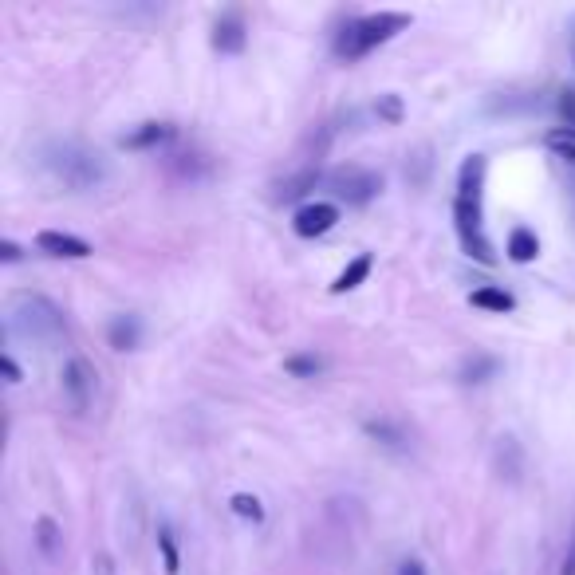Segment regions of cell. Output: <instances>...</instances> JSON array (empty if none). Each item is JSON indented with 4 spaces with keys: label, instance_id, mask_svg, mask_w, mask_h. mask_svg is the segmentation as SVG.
I'll return each mask as SVG.
<instances>
[{
    "label": "cell",
    "instance_id": "cell-20",
    "mask_svg": "<svg viewBox=\"0 0 575 575\" xmlns=\"http://www.w3.org/2000/svg\"><path fill=\"white\" fill-rule=\"evenodd\" d=\"M284 371L296 375V379H316L323 371V359L320 355H288V359H284Z\"/></svg>",
    "mask_w": 575,
    "mask_h": 575
},
{
    "label": "cell",
    "instance_id": "cell-21",
    "mask_svg": "<svg viewBox=\"0 0 575 575\" xmlns=\"http://www.w3.org/2000/svg\"><path fill=\"white\" fill-rule=\"evenodd\" d=\"M548 150H556L564 162H572L575 166V130L572 127H556V130H548Z\"/></svg>",
    "mask_w": 575,
    "mask_h": 575
},
{
    "label": "cell",
    "instance_id": "cell-15",
    "mask_svg": "<svg viewBox=\"0 0 575 575\" xmlns=\"http://www.w3.org/2000/svg\"><path fill=\"white\" fill-rule=\"evenodd\" d=\"M497 371H501V359H497V355H469V359L461 363L457 379L465 386H481V383H489Z\"/></svg>",
    "mask_w": 575,
    "mask_h": 575
},
{
    "label": "cell",
    "instance_id": "cell-23",
    "mask_svg": "<svg viewBox=\"0 0 575 575\" xmlns=\"http://www.w3.org/2000/svg\"><path fill=\"white\" fill-rule=\"evenodd\" d=\"M158 552H162V564H166V575H178L182 560H178V544H174V532L162 524L158 528Z\"/></svg>",
    "mask_w": 575,
    "mask_h": 575
},
{
    "label": "cell",
    "instance_id": "cell-2",
    "mask_svg": "<svg viewBox=\"0 0 575 575\" xmlns=\"http://www.w3.org/2000/svg\"><path fill=\"white\" fill-rule=\"evenodd\" d=\"M402 28H410V16L406 12H371V16H355L339 28L335 36V56L355 64L363 56H371L379 44L394 40Z\"/></svg>",
    "mask_w": 575,
    "mask_h": 575
},
{
    "label": "cell",
    "instance_id": "cell-24",
    "mask_svg": "<svg viewBox=\"0 0 575 575\" xmlns=\"http://www.w3.org/2000/svg\"><path fill=\"white\" fill-rule=\"evenodd\" d=\"M229 509L237 512L241 520H253V524H260V520H264V505L256 501L253 493H237V497L229 501Z\"/></svg>",
    "mask_w": 575,
    "mask_h": 575
},
{
    "label": "cell",
    "instance_id": "cell-28",
    "mask_svg": "<svg viewBox=\"0 0 575 575\" xmlns=\"http://www.w3.org/2000/svg\"><path fill=\"white\" fill-rule=\"evenodd\" d=\"M20 245H16V241H0V260H4V264H16V260H20Z\"/></svg>",
    "mask_w": 575,
    "mask_h": 575
},
{
    "label": "cell",
    "instance_id": "cell-16",
    "mask_svg": "<svg viewBox=\"0 0 575 575\" xmlns=\"http://www.w3.org/2000/svg\"><path fill=\"white\" fill-rule=\"evenodd\" d=\"M493 469L505 477V481H520V469H524V453L516 446V438H501L493 449Z\"/></svg>",
    "mask_w": 575,
    "mask_h": 575
},
{
    "label": "cell",
    "instance_id": "cell-17",
    "mask_svg": "<svg viewBox=\"0 0 575 575\" xmlns=\"http://www.w3.org/2000/svg\"><path fill=\"white\" fill-rule=\"evenodd\" d=\"M469 304L473 308H481V312H512L516 308V296L512 292H505V288H497V284H485V288H477L473 296H469Z\"/></svg>",
    "mask_w": 575,
    "mask_h": 575
},
{
    "label": "cell",
    "instance_id": "cell-5",
    "mask_svg": "<svg viewBox=\"0 0 575 575\" xmlns=\"http://www.w3.org/2000/svg\"><path fill=\"white\" fill-rule=\"evenodd\" d=\"M327 190L335 193L339 201H347V205H367V201H375L379 190H383V178L375 174V170H367V166H335V170H327V182H323Z\"/></svg>",
    "mask_w": 575,
    "mask_h": 575
},
{
    "label": "cell",
    "instance_id": "cell-10",
    "mask_svg": "<svg viewBox=\"0 0 575 575\" xmlns=\"http://www.w3.org/2000/svg\"><path fill=\"white\" fill-rule=\"evenodd\" d=\"M485 174H489V162L485 154H469L457 170V197H473V201H485Z\"/></svg>",
    "mask_w": 575,
    "mask_h": 575
},
{
    "label": "cell",
    "instance_id": "cell-6",
    "mask_svg": "<svg viewBox=\"0 0 575 575\" xmlns=\"http://www.w3.org/2000/svg\"><path fill=\"white\" fill-rule=\"evenodd\" d=\"M64 398L71 402L75 414H83L91 406V394H95V367L83 359V355H71L64 363Z\"/></svg>",
    "mask_w": 575,
    "mask_h": 575
},
{
    "label": "cell",
    "instance_id": "cell-9",
    "mask_svg": "<svg viewBox=\"0 0 575 575\" xmlns=\"http://www.w3.org/2000/svg\"><path fill=\"white\" fill-rule=\"evenodd\" d=\"M36 249L48 256H60V260H87V256L95 253L83 237H75V233H60V229H44L40 237H36Z\"/></svg>",
    "mask_w": 575,
    "mask_h": 575
},
{
    "label": "cell",
    "instance_id": "cell-25",
    "mask_svg": "<svg viewBox=\"0 0 575 575\" xmlns=\"http://www.w3.org/2000/svg\"><path fill=\"white\" fill-rule=\"evenodd\" d=\"M375 115H379L383 123H390V127H398V123H402V99H398V95H379Z\"/></svg>",
    "mask_w": 575,
    "mask_h": 575
},
{
    "label": "cell",
    "instance_id": "cell-13",
    "mask_svg": "<svg viewBox=\"0 0 575 575\" xmlns=\"http://www.w3.org/2000/svg\"><path fill=\"white\" fill-rule=\"evenodd\" d=\"M107 343H111L115 351H134V347L142 343V320L130 316V312L115 316V320L107 323Z\"/></svg>",
    "mask_w": 575,
    "mask_h": 575
},
{
    "label": "cell",
    "instance_id": "cell-3",
    "mask_svg": "<svg viewBox=\"0 0 575 575\" xmlns=\"http://www.w3.org/2000/svg\"><path fill=\"white\" fill-rule=\"evenodd\" d=\"M8 316H12V327L20 335H28L36 343H52V339L64 335V312L40 292H16Z\"/></svg>",
    "mask_w": 575,
    "mask_h": 575
},
{
    "label": "cell",
    "instance_id": "cell-18",
    "mask_svg": "<svg viewBox=\"0 0 575 575\" xmlns=\"http://www.w3.org/2000/svg\"><path fill=\"white\" fill-rule=\"evenodd\" d=\"M540 256V237L528 229V225H516L509 233V260L512 264H528Z\"/></svg>",
    "mask_w": 575,
    "mask_h": 575
},
{
    "label": "cell",
    "instance_id": "cell-7",
    "mask_svg": "<svg viewBox=\"0 0 575 575\" xmlns=\"http://www.w3.org/2000/svg\"><path fill=\"white\" fill-rule=\"evenodd\" d=\"M249 44V24H245V12L241 8H225L213 24V48L221 56H241Z\"/></svg>",
    "mask_w": 575,
    "mask_h": 575
},
{
    "label": "cell",
    "instance_id": "cell-1",
    "mask_svg": "<svg viewBox=\"0 0 575 575\" xmlns=\"http://www.w3.org/2000/svg\"><path fill=\"white\" fill-rule=\"evenodd\" d=\"M40 166L52 182H60L64 190H95L103 178H107V162L99 150L75 142V138H60V142H48L40 150Z\"/></svg>",
    "mask_w": 575,
    "mask_h": 575
},
{
    "label": "cell",
    "instance_id": "cell-30",
    "mask_svg": "<svg viewBox=\"0 0 575 575\" xmlns=\"http://www.w3.org/2000/svg\"><path fill=\"white\" fill-rule=\"evenodd\" d=\"M398 575H426V568H422L418 560H406V564H402V572H398Z\"/></svg>",
    "mask_w": 575,
    "mask_h": 575
},
{
    "label": "cell",
    "instance_id": "cell-12",
    "mask_svg": "<svg viewBox=\"0 0 575 575\" xmlns=\"http://www.w3.org/2000/svg\"><path fill=\"white\" fill-rule=\"evenodd\" d=\"M174 138V127L170 123H138L134 130H127L123 138H119V146L123 150H158V146H166Z\"/></svg>",
    "mask_w": 575,
    "mask_h": 575
},
{
    "label": "cell",
    "instance_id": "cell-29",
    "mask_svg": "<svg viewBox=\"0 0 575 575\" xmlns=\"http://www.w3.org/2000/svg\"><path fill=\"white\" fill-rule=\"evenodd\" d=\"M560 575H575V532L568 536V552H564V568Z\"/></svg>",
    "mask_w": 575,
    "mask_h": 575
},
{
    "label": "cell",
    "instance_id": "cell-4",
    "mask_svg": "<svg viewBox=\"0 0 575 575\" xmlns=\"http://www.w3.org/2000/svg\"><path fill=\"white\" fill-rule=\"evenodd\" d=\"M453 229L461 241V253L477 264H497V253L485 237V201L473 197H453Z\"/></svg>",
    "mask_w": 575,
    "mask_h": 575
},
{
    "label": "cell",
    "instance_id": "cell-22",
    "mask_svg": "<svg viewBox=\"0 0 575 575\" xmlns=\"http://www.w3.org/2000/svg\"><path fill=\"white\" fill-rule=\"evenodd\" d=\"M36 544H40L44 556H52V552L60 548V524H56L52 516H40V520H36Z\"/></svg>",
    "mask_w": 575,
    "mask_h": 575
},
{
    "label": "cell",
    "instance_id": "cell-11",
    "mask_svg": "<svg viewBox=\"0 0 575 575\" xmlns=\"http://www.w3.org/2000/svg\"><path fill=\"white\" fill-rule=\"evenodd\" d=\"M327 182V174H323L320 166H308V170H300V174H292V178H284L280 186H276V201L280 205H292V201H300V197H308V193L316 190V186H323Z\"/></svg>",
    "mask_w": 575,
    "mask_h": 575
},
{
    "label": "cell",
    "instance_id": "cell-19",
    "mask_svg": "<svg viewBox=\"0 0 575 575\" xmlns=\"http://www.w3.org/2000/svg\"><path fill=\"white\" fill-rule=\"evenodd\" d=\"M367 430V438H375V442H383L390 449H406V434H402V426H394V422H367L363 426Z\"/></svg>",
    "mask_w": 575,
    "mask_h": 575
},
{
    "label": "cell",
    "instance_id": "cell-14",
    "mask_svg": "<svg viewBox=\"0 0 575 575\" xmlns=\"http://www.w3.org/2000/svg\"><path fill=\"white\" fill-rule=\"evenodd\" d=\"M371 264H375V260H371V253H359L351 264H347V268H343V272H339V276H335V280H331V288H327V292H331V296L355 292V288H359V284L371 276Z\"/></svg>",
    "mask_w": 575,
    "mask_h": 575
},
{
    "label": "cell",
    "instance_id": "cell-27",
    "mask_svg": "<svg viewBox=\"0 0 575 575\" xmlns=\"http://www.w3.org/2000/svg\"><path fill=\"white\" fill-rule=\"evenodd\" d=\"M0 371H4V379H8V383H20V379H24V375H20V367H16V359H12V355H0Z\"/></svg>",
    "mask_w": 575,
    "mask_h": 575
},
{
    "label": "cell",
    "instance_id": "cell-26",
    "mask_svg": "<svg viewBox=\"0 0 575 575\" xmlns=\"http://www.w3.org/2000/svg\"><path fill=\"white\" fill-rule=\"evenodd\" d=\"M560 115L568 119V127L575 130V87H568L564 95H560Z\"/></svg>",
    "mask_w": 575,
    "mask_h": 575
},
{
    "label": "cell",
    "instance_id": "cell-8",
    "mask_svg": "<svg viewBox=\"0 0 575 575\" xmlns=\"http://www.w3.org/2000/svg\"><path fill=\"white\" fill-rule=\"evenodd\" d=\"M339 225V205H331V201H316V205H304V209H296V217H292V229H296V237H323V233H331Z\"/></svg>",
    "mask_w": 575,
    "mask_h": 575
}]
</instances>
